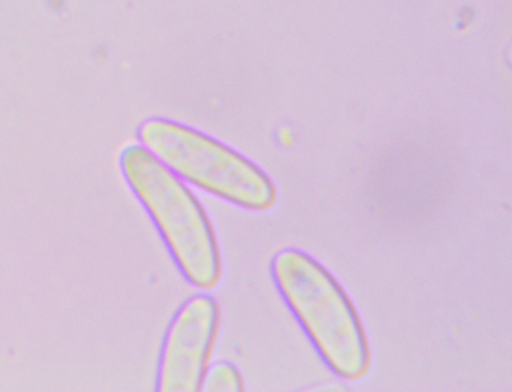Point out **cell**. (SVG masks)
I'll list each match as a JSON object with an SVG mask.
<instances>
[{"instance_id": "2", "label": "cell", "mask_w": 512, "mask_h": 392, "mask_svg": "<svg viewBox=\"0 0 512 392\" xmlns=\"http://www.w3.org/2000/svg\"><path fill=\"white\" fill-rule=\"evenodd\" d=\"M121 170L182 275L199 289H215L223 277L220 245L205 208L184 179L142 145L122 151Z\"/></svg>"}, {"instance_id": "3", "label": "cell", "mask_w": 512, "mask_h": 392, "mask_svg": "<svg viewBox=\"0 0 512 392\" xmlns=\"http://www.w3.org/2000/svg\"><path fill=\"white\" fill-rule=\"evenodd\" d=\"M137 139L179 178L233 205L263 212L277 202V188L260 167L208 134L151 118L137 128Z\"/></svg>"}, {"instance_id": "1", "label": "cell", "mask_w": 512, "mask_h": 392, "mask_svg": "<svg viewBox=\"0 0 512 392\" xmlns=\"http://www.w3.org/2000/svg\"><path fill=\"white\" fill-rule=\"evenodd\" d=\"M271 269L281 296L326 365L341 379H364L371 365L367 334L331 272L296 248L278 251Z\"/></svg>"}, {"instance_id": "5", "label": "cell", "mask_w": 512, "mask_h": 392, "mask_svg": "<svg viewBox=\"0 0 512 392\" xmlns=\"http://www.w3.org/2000/svg\"><path fill=\"white\" fill-rule=\"evenodd\" d=\"M205 392H242L245 391L241 371L229 362H217L209 365L202 383Z\"/></svg>"}, {"instance_id": "4", "label": "cell", "mask_w": 512, "mask_h": 392, "mask_svg": "<svg viewBox=\"0 0 512 392\" xmlns=\"http://www.w3.org/2000/svg\"><path fill=\"white\" fill-rule=\"evenodd\" d=\"M221 325L218 302L194 295L170 322L158 364L157 391H202Z\"/></svg>"}]
</instances>
